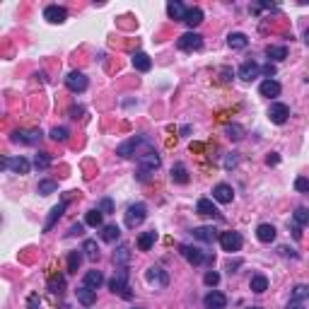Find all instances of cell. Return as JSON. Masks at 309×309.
<instances>
[{
    "mask_svg": "<svg viewBox=\"0 0 309 309\" xmlns=\"http://www.w3.org/2000/svg\"><path fill=\"white\" fill-rule=\"evenodd\" d=\"M154 242H157V232H154V230L143 232V234L138 237V249H140V251H150Z\"/></svg>",
    "mask_w": 309,
    "mask_h": 309,
    "instance_id": "484cf974",
    "label": "cell"
},
{
    "mask_svg": "<svg viewBox=\"0 0 309 309\" xmlns=\"http://www.w3.org/2000/svg\"><path fill=\"white\" fill-rule=\"evenodd\" d=\"M280 82H276V80H264V82H261V87H259V92H261V97H268V99H271V97H278V94H280Z\"/></svg>",
    "mask_w": 309,
    "mask_h": 309,
    "instance_id": "603a6c76",
    "label": "cell"
},
{
    "mask_svg": "<svg viewBox=\"0 0 309 309\" xmlns=\"http://www.w3.org/2000/svg\"><path fill=\"white\" fill-rule=\"evenodd\" d=\"M295 188H297V191H309V179L299 177L297 181H295Z\"/></svg>",
    "mask_w": 309,
    "mask_h": 309,
    "instance_id": "7dc6e473",
    "label": "cell"
},
{
    "mask_svg": "<svg viewBox=\"0 0 309 309\" xmlns=\"http://www.w3.org/2000/svg\"><path fill=\"white\" fill-rule=\"evenodd\" d=\"M87 77L82 75V73H77V70H73V73H68L66 77V87L70 89V92H75V94H80V92H85L87 89Z\"/></svg>",
    "mask_w": 309,
    "mask_h": 309,
    "instance_id": "8fae6325",
    "label": "cell"
},
{
    "mask_svg": "<svg viewBox=\"0 0 309 309\" xmlns=\"http://www.w3.org/2000/svg\"><path fill=\"white\" fill-rule=\"evenodd\" d=\"M143 143H147V138H143V135L128 138L126 143H121L116 147V154H119V157H133V154L138 152V145H143Z\"/></svg>",
    "mask_w": 309,
    "mask_h": 309,
    "instance_id": "30bf717a",
    "label": "cell"
},
{
    "mask_svg": "<svg viewBox=\"0 0 309 309\" xmlns=\"http://www.w3.org/2000/svg\"><path fill=\"white\" fill-rule=\"evenodd\" d=\"M34 167H36V169H48V167H51V154L39 152L36 157H34Z\"/></svg>",
    "mask_w": 309,
    "mask_h": 309,
    "instance_id": "ab89813d",
    "label": "cell"
},
{
    "mask_svg": "<svg viewBox=\"0 0 309 309\" xmlns=\"http://www.w3.org/2000/svg\"><path fill=\"white\" fill-rule=\"evenodd\" d=\"M203 304H205V309H225L227 297H225L222 292H218V290H213V292H208V295L203 297Z\"/></svg>",
    "mask_w": 309,
    "mask_h": 309,
    "instance_id": "2e32d148",
    "label": "cell"
},
{
    "mask_svg": "<svg viewBox=\"0 0 309 309\" xmlns=\"http://www.w3.org/2000/svg\"><path fill=\"white\" fill-rule=\"evenodd\" d=\"M160 154L154 152V150H147V152L138 154V165H140V169H138V179L140 181H147L150 179V172H154L157 167H160Z\"/></svg>",
    "mask_w": 309,
    "mask_h": 309,
    "instance_id": "6da1fadb",
    "label": "cell"
},
{
    "mask_svg": "<svg viewBox=\"0 0 309 309\" xmlns=\"http://www.w3.org/2000/svg\"><path fill=\"white\" fill-rule=\"evenodd\" d=\"M181 256L186 259L191 266H203V264H208L210 261V256L208 254H203L200 249H196V246H191V244H181Z\"/></svg>",
    "mask_w": 309,
    "mask_h": 309,
    "instance_id": "5b68a950",
    "label": "cell"
},
{
    "mask_svg": "<svg viewBox=\"0 0 309 309\" xmlns=\"http://www.w3.org/2000/svg\"><path fill=\"white\" fill-rule=\"evenodd\" d=\"M242 234L239 232H222L220 234V246H222V251H230V254H234V251H239L242 249Z\"/></svg>",
    "mask_w": 309,
    "mask_h": 309,
    "instance_id": "ba28073f",
    "label": "cell"
},
{
    "mask_svg": "<svg viewBox=\"0 0 309 309\" xmlns=\"http://www.w3.org/2000/svg\"><path fill=\"white\" fill-rule=\"evenodd\" d=\"M66 208H68V200H61L58 205H54V208H51V213H48V218H46V222H44V232H48L56 222L61 220V215L66 213Z\"/></svg>",
    "mask_w": 309,
    "mask_h": 309,
    "instance_id": "e0dca14e",
    "label": "cell"
},
{
    "mask_svg": "<svg viewBox=\"0 0 309 309\" xmlns=\"http://www.w3.org/2000/svg\"><path fill=\"white\" fill-rule=\"evenodd\" d=\"M227 138H230V140H242L244 128L242 126H237V123H234V126H227Z\"/></svg>",
    "mask_w": 309,
    "mask_h": 309,
    "instance_id": "b9f144b4",
    "label": "cell"
},
{
    "mask_svg": "<svg viewBox=\"0 0 309 309\" xmlns=\"http://www.w3.org/2000/svg\"><path fill=\"white\" fill-rule=\"evenodd\" d=\"M268 119H271V123H276V126H283V123L290 119V107H287V104H280V101L271 104Z\"/></svg>",
    "mask_w": 309,
    "mask_h": 309,
    "instance_id": "9c48e42d",
    "label": "cell"
},
{
    "mask_svg": "<svg viewBox=\"0 0 309 309\" xmlns=\"http://www.w3.org/2000/svg\"><path fill=\"white\" fill-rule=\"evenodd\" d=\"M177 46L181 51H200V48H203V36H200L198 32H186L179 36Z\"/></svg>",
    "mask_w": 309,
    "mask_h": 309,
    "instance_id": "8992f818",
    "label": "cell"
},
{
    "mask_svg": "<svg viewBox=\"0 0 309 309\" xmlns=\"http://www.w3.org/2000/svg\"><path fill=\"white\" fill-rule=\"evenodd\" d=\"M304 44L309 46V29H307V32H304Z\"/></svg>",
    "mask_w": 309,
    "mask_h": 309,
    "instance_id": "6f0895ef",
    "label": "cell"
},
{
    "mask_svg": "<svg viewBox=\"0 0 309 309\" xmlns=\"http://www.w3.org/2000/svg\"><path fill=\"white\" fill-rule=\"evenodd\" d=\"M75 295H77V299H80L85 307H92V304L97 302V292H94L92 287H87V285H80L75 290Z\"/></svg>",
    "mask_w": 309,
    "mask_h": 309,
    "instance_id": "7402d4cb",
    "label": "cell"
},
{
    "mask_svg": "<svg viewBox=\"0 0 309 309\" xmlns=\"http://www.w3.org/2000/svg\"><path fill=\"white\" fill-rule=\"evenodd\" d=\"M213 198L218 200V203H232L234 200V188L230 184H218V186L213 188Z\"/></svg>",
    "mask_w": 309,
    "mask_h": 309,
    "instance_id": "9a60e30c",
    "label": "cell"
},
{
    "mask_svg": "<svg viewBox=\"0 0 309 309\" xmlns=\"http://www.w3.org/2000/svg\"><path fill=\"white\" fill-rule=\"evenodd\" d=\"M266 162H268V165H278V162H280V157L273 152V154H268V160H266Z\"/></svg>",
    "mask_w": 309,
    "mask_h": 309,
    "instance_id": "11a10c76",
    "label": "cell"
},
{
    "mask_svg": "<svg viewBox=\"0 0 309 309\" xmlns=\"http://www.w3.org/2000/svg\"><path fill=\"white\" fill-rule=\"evenodd\" d=\"M82 251H85V256H87L89 261H97V259H99V246H97V242H94V239H85V244H82Z\"/></svg>",
    "mask_w": 309,
    "mask_h": 309,
    "instance_id": "836d02e7",
    "label": "cell"
},
{
    "mask_svg": "<svg viewBox=\"0 0 309 309\" xmlns=\"http://www.w3.org/2000/svg\"><path fill=\"white\" fill-rule=\"evenodd\" d=\"M227 46L234 48V51H242V48L249 46V39H246V34H242V32H232L230 36H227Z\"/></svg>",
    "mask_w": 309,
    "mask_h": 309,
    "instance_id": "cb8c5ba5",
    "label": "cell"
},
{
    "mask_svg": "<svg viewBox=\"0 0 309 309\" xmlns=\"http://www.w3.org/2000/svg\"><path fill=\"white\" fill-rule=\"evenodd\" d=\"M128 261H131V246H128V244H121L119 251H114V264L128 266Z\"/></svg>",
    "mask_w": 309,
    "mask_h": 309,
    "instance_id": "83f0119b",
    "label": "cell"
},
{
    "mask_svg": "<svg viewBox=\"0 0 309 309\" xmlns=\"http://www.w3.org/2000/svg\"><path fill=\"white\" fill-rule=\"evenodd\" d=\"M193 237L198 239V242H205V244H213L215 239H220V234L215 227H196L193 230Z\"/></svg>",
    "mask_w": 309,
    "mask_h": 309,
    "instance_id": "ffe728a7",
    "label": "cell"
},
{
    "mask_svg": "<svg viewBox=\"0 0 309 309\" xmlns=\"http://www.w3.org/2000/svg\"><path fill=\"white\" fill-rule=\"evenodd\" d=\"M48 290H51L54 295H61V292L66 290V280H63V276H54V278H48Z\"/></svg>",
    "mask_w": 309,
    "mask_h": 309,
    "instance_id": "8d00e7d4",
    "label": "cell"
},
{
    "mask_svg": "<svg viewBox=\"0 0 309 309\" xmlns=\"http://www.w3.org/2000/svg\"><path fill=\"white\" fill-rule=\"evenodd\" d=\"M131 63L135 70H140V73H147L150 68H152V61H150V56L143 54V51H135V54L131 56Z\"/></svg>",
    "mask_w": 309,
    "mask_h": 309,
    "instance_id": "d6986e66",
    "label": "cell"
},
{
    "mask_svg": "<svg viewBox=\"0 0 309 309\" xmlns=\"http://www.w3.org/2000/svg\"><path fill=\"white\" fill-rule=\"evenodd\" d=\"M101 283H104V276H101L99 271H87V273H85V280H82V285L92 287V290H97Z\"/></svg>",
    "mask_w": 309,
    "mask_h": 309,
    "instance_id": "f546056e",
    "label": "cell"
},
{
    "mask_svg": "<svg viewBox=\"0 0 309 309\" xmlns=\"http://www.w3.org/2000/svg\"><path fill=\"white\" fill-rule=\"evenodd\" d=\"M239 266H242V261H227V271L234 273V268H239Z\"/></svg>",
    "mask_w": 309,
    "mask_h": 309,
    "instance_id": "db71d44e",
    "label": "cell"
},
{
    "mask_svg": "<svg viewBox=\"0 0 309 309\" xmlns=\"http://www.w3.org/2000/svg\"><path fill=\"white\" fill-rule=\"evenodd\" d=\"M278 251H280V256H290V259H297V254H295V251H292V249H290V246H280V249H278Z\"/></svg>",
    "mask_w": 309,
    "mask_h": 309,
    "instance_id": "f907efd6",
    "label": "cell"
},
{
    "mask_svg": "<svg viewBox=\"0 0 309 309\" xmlns=\"http://www.w3.org/2000/svg\"><path fill=\"white\" fill-rule=\"evenodd\" d=\"M292 220H295V225H299V227L309 225V210L299 205V208L295 210V213H292Z\"/></svg>",
    "mask_w": 309,
    "mask_h": 309,
    "instance_id": "74e56055",
    "label": "cell"
},
{
    "mask_svg": "<svg viewBox=\"0 0 309 309\" xmlns=\"http://www.w3.org/2000/svg\"><path fill=\"white\" fill-rule=\"evenodd\" d=\"M82 230H85V225H80V222H77V225H73V227H70V232H68V234H70V237H77V234H82Z\"/></svg>",
    "mask_w": 309,
    "mask_h": 309,
    "instance_id": "816d5d0a",
    "label": "cell"
},
{
    "mask_svg": "<svg viewBox=\"0 0 309 309\" xmlns=\"http://www.w3.org/2000/svg\"><path fill=\"white\" fill-rule=\"evenodd\" d=\"M172 181H174V184H188V169H186V165L177 162V165L172 167Z\"/></svg>",
    "mask_w": 309,
    "mask_h": 309,
    "instance_id": "4316f807",
    "label": "cell"
},
{
    "mask_svg": "<svg viewBox=\"0 0 309 309\" xmlns=\"http://www.w3.org/2000/svg\"><path fill=\"white\" fill-rule=\"evenodd\" d=\"M186 12L188 10L179 3V0H169V3H167V15H169L172 20H177V22H184V20H186Z\"/></svg>",
    "mask_w": 309,
    "mask_h": 309,
    "instance_id": "ac0fdd59",
    "label": "cell"
},
{
    "mask_svg": "<svg viewBox=\"0 0 309 309\" xmlns=\"http://www.w3.org/2000/svg\"><path fill=\"white\" fill-rule=\"evenodd\" d=\"M261 73H264L268 80H273V75H276V66H273V63H266V66L261 68Z\"/></svg>",
    "mask_w": 309,
    "mask_h": 309,
    "instance_id": "bcb514c9",
    "label": "cell"
},
{
    "mask_svg": "<svg viewBox=\"0 0 309 309\" xmlns=\"http://www.w3.org/2000/svg\"><path fill=\"white\" fill-rule=\"evenodd\" d=\"M196 213H198V215H205V218H218V208H215L213 200H208V198H200L198 203H196Z\"/></svg>",
    "mask_w": 309,
    "mask_h": 309,
    "instance_id": "d4e9b609",
    "label": "cell"
},
{
    "mask_svg": "<svg viewBox=\"0 0 309 309\" xmlns=\"http://www.w3.org/2000/svg\"><path fill=\"white\" fill-rule=\"evenodd\" d=\"M44 17L48 20L51 24H61L68 20V10L66 8H61V5H48L44 10Z\"/></svg>",
    "mask_w": 309,
    "mask_h": 309,
    "instance_id": "5bb4252c",
    "label": "cell"
},
{
    "mask_svg": "<svg viewBox=\"0 0 309 309\" xmlns=\"http://www.w3.org/2000/svg\"><path fill=\"white\" fill-rule=\"evenodd\" d=\"M41 304V299H39V295H29V309H36Z\"/></svg>",
    "mask_w": 309,
    "mask_h": 309,
    "instance_id": "f5cc1de1",
    "label": "cell"
},
{
    "mask_svg": "<svg viewBox=\"0 0 309 309\" xmlns=\"http://www.w3.org/2000/svg\"><path fill=\"white\" fill-rule=\"evenodd\" d=\"M51 140H56V143H66L68 140V128H63V126L51 128Z\"/></svg>",
    "mask_w": 309,
    "mask_h": 309,
    "instance_id": "60d3db41",
    "label": "cell"
},
{
    "mask_svg": "<svg viewBox=\"0 0 309 309\" xmlns=\"http://www.w3.org/2000/svg\"><path fill=\"white\" fill-rule=\"evenodd\" d=\"M36 191H39L41 196H51V193H56V191H58V184H56V181H51V179H44V181H39Z\"/></svg>",
    "mask_w": 309,
    "mask_h": 309,
    "instance_id": "d590c367",
    "label": "cell"
},
{
    "mask_svg": "<svg viewBox=\"0 0 309 309\" xmlns=\"http://www.w3.org/2000/svg\"><path fill=\"white\" fill-rule=\"evenodd\" d=\"M77 114H82V107H73V109H70V116H73V119H77Z\"/></svg>",
    "mask_w": 309,
    "mask_h": 309,
    "instance_id": "9f6ffc18",
    "label": "cell"
},
{
    "mask_svg": "<svg viewBox=\"0 0 309 309\" xmlns=\"http://www.w3.org/2000/svg\"><path fill=\"white\" fill-rule=\"evenodd\" d=\"M101 220H104V213L99 208L87 210V215H85V225H89V227H101Z\"/></svg>",
    "mask_w": 309,
    "mask_h": 309,
    "instance_id": "1f68e13d",
    "label": "cell"
},
{
    "mask_svg": "<svg viewBox=\"0 0 309 309\" xmlns=\"http://www.w3.org/2000/svg\"><path fill=\"white\" fill-rule=\"evenodd\" d=\"M0 167L3 169H10L15 174H29V169H32L29 160H24V157H3Z\"/></svg>",
    "mask_w": 309,
    "mask_h": 309,
    "instance_id": "277c9868",
    "label": "cell"
},
{
    "mask_svg": "<svg viewBox=\"0 0 309 309\" xmlns=\"http://www.w3.org/2000/svg\"><path fill=\"white\" fill-rule=\"evenodd\" d=\"M309 297V287L307 285H295V290H292V299H304Z\"/></svg>",
    "mask_w": 309,
    "mask_h": 309,
    "instance_id": "ee69618b",
    "label": "cell"
},
{
    "mask_svg": "<svg viewBox=\"0 0 309 309\" xmlns=\"http://www.w3.org/2000/svg\"><path fill=\"white\" fill-rule=\"evenodd\" d=\"M249 287H251V292L261 295V292H266V290H268V278L261 276V273H256V276H251V283H249Z\"/></svg>",
    "mask_w": 309,
    "mask_h": 309,
    "instance_id": "f1b7e54d",
    "label": "cell"
},
{
    "mask_svg": "<svg viewBox=\"0 0 309 309\" xmlns=\"http://www.w3.org/2000/svg\"><path fill=\"white\" fill-rule=\"evenodd\" d=\"M109 290L116 295H123L126 299L131 297V292H128V266H119L116 276L109 280Z\"/></svg>",
    "mask_w": 309,
    "mask_h": 309,
    "instance_id": "7a4b0ae2",
    "label": "cell"
},
{
    "mask_svg": "<svg viewBox=\"0 0 309 309\" xmlns=\"http://www.w3.org/2000/svg\"><path fill=\"white\" fill-rule=\"evenodd\" d=\"M249 309H261V307H249Z\"/></svg>",
    "mask_w": 309,
    "mask_h": 309,
    "instance_id": "680465c9",
    "label": "cell"
},
{
    "mask_svg": "<svg viewBox=\"0 0 309 309\" xmlns=\"http://www.w3.org/2000/svg\"><path fill=\"white\" fill-rule=\"evenodd\" d=\"M266 56H268V58H273V61H285L287 48L285 46H266Z\"/></svg>",
    "mask_w": 309,
    "mask_h": 309,
    "instance_id": "e575fe53",
    "label": "cell"
},
{
    "mask_svg": "<svg viewBox=\"0 0 309 309\" xmlns=\"http://www.w3.org/2000/svg\"><path fill=\"white\" fill-rule=\"evenodd\" d=\"M119 237H121V230H119L116 225H104V227H101V239H104V242L114 244Z\"/></svg>",
    "mask_w": 309,
    "mask_h": 309,
    "instance_id": "4dcf8cb0",
    "label": "cell"
},
{
    "mask_svg": "<svg viewBox=\"0 0 309 309\" xmlns=\"http://www.w3.org/2000/svg\"><path fill=\"white\" fill-rule=\"evenodd\" d=\"M276 227L273 225H268V222H264V225H259L256 227V237H259V242H264V244H271V242H276Z\"/></svg>",
    "mask_w": 309,
    "mask_h": 309,
    "instance_id": "44dd1931",
    "label": "cell"
},
{
    "mask_svg": "<svg viewBox=\"0 0 309 309\" xmlns=\"http://www.w3.org/2000/svg\"><path fill=\"white\" fill-rule=\"evenodd\" d=\"M80 264H82V254H80V251H70V256H68V271H70V273H77Z\"/></svg>",
    "mask_w": 309,
    "mask_h": 309,
    "instance_id": "f35d334b",
    "label": "cell"
},
{
    "mask_svg": "<svg viewBox=\"0 0 309 309\" xmlns=\"http://www.w3.org/2000/svg\"><path fill=\"white\" fill-rule=\"evenodd\" d=\"M97 208H99L104 215H107V213H114V200H111V198H101Z\"/></svg>",
    "mask_w": 309,
    "mask_h": 309,
    "instance_id": "f6af8a7d",
    "label": "cell"
},
{
    "mask_svg": "<svg viewBox=\"0 0 309 309\" xmlns=\"http://www.w3.org/2000/svg\"><path fill=\"white\" fill-rule=\"evenodd\" d=\"M234 165H237V152H232L225 157V169H232Z\"/></svg>",
    "mask_w": 309,
    "mask_h": 309,
    "instance_id": "c3c4849f",
    "label": "cell"
},
{
    "mask_svg": "<svg viewBox=\"0 0 309 309\" xmlns=\"http://www.w3.org/2000/svg\"><path fill=\"white\" fill-rule=\"evenodd\" d=\"M287 309H304V299H290Z\"/></svg>",
    "mask_w": 309,
    "mask_h": 309,
    "instance_id": "681fc988",
    "label": "cell"
},
{
    "mask_svg": "<svg viewBox=\"0 0 309 309\" xmlns=\"http://www.w3.org/2000/svg\"><path fill=\"white\" fill-rule=\"evenodd\" d=\"M203 283H205V285H210V287H215L218 283H220V273H215V271H208V273L203 276Z\"/></svg>",
    "mask_w": 309,
    "mask_h": 309,
    "instance_id": "7bdbcfd3",
    "label": "cell"
},
{
    "mask_svg": "<svg viewBox=\"0 0 309 309\" xmlns=\"http://www.w3.org/2000/svg\"><path fill=\"white\" fill-rule=\"evenodd\" d=\"M184 22L191 27V32H193V27H198L200 22H203V10L200 8H191V10L186 12V20Z\"/></svg>",
    "mask_w": 309,
    "mask_h": 309,
    "instance_id": "d6a6232c",
    "label": "cell"
},
{
    "mask_svg": "<svg viewBox=\"0 0 309 309\" xmlns=\"http://www.w3.org/2000/svg\"><path fill=\"white\" fill-rule=\"evenodd\" d=\"M237 75L242 77V80H246V82H251V80H256V77L261 75V66H259L256 61H246V63L239 66V73H237Z\"/></svg>",
    "mask_w": 309,
    "mask_h": 309,
    "instance_id": "4fadbf2b",
    "label": "cell"
},
{
    "mask_svg": "<svg viewBox=\"0 0 309 309\" xmlns=\"http://www.w3.org/2000/svg\"><path fill=\"white\" fill-rule=\"evenodd\" d=\"M145 278H147V283L154 287H167L169 285V273H167L162 266H150L147 271H145Z\"/></svg>",
    "mask_w": 309,
    "mask_h": 309,
    "instance_id": "52a82bcc",
    "label": "cell"
},
{
    "mask_svg": "<svg viewBox=\"0 0 309 309\" xmlns=\"http://www.w3.org/2000/svg\"><path fill=\"white\" fill-rule=\"evenodd\" d=\"M145 218H147V205L145 203H133L131 208L126 210V227L135 230L145 222Z\"/></svg>",
    "mask_w": 309,
    "mask_h": 309,
    "instance_id": "3957f363",
    "label": "cell"
},
{
    "mask_svg": "<svg viewBox=\"0 0 309 309\" xmlns=\"http://www.w3.org/2000/svg\"><path fill=\"white\" fill-rule=\"evenodd\" d=\"M41 131H15L12 133V140L15 143H22V145H36L41 143Z\"/></svg>",
    "mask_w": 309,
    "mask_h": 309,
    "instance_id": "7c38bea8",
    "label": "cell"
}]
</instances>
